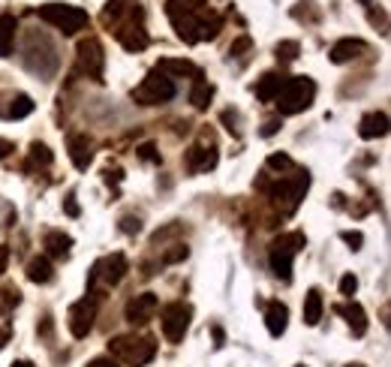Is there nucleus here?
<instances>
[{"label":"nucleus","instance_id":"1","mask_svg":"<svg viewBox=\"0 0 391 367\" xmlns=\"http://www.w3.org/2000/svg\"><path fill=\"white\" fill-rule=\"evenodd\" d=\"M166 13L172 18L178 36L190 46H196L199 39H214L223 27V18L214 9H208L205 0H166Z\"/></svg>","mask_w":391,"mask_h":367},{"label":"nucleus","instance_id":"2","mask_svg":"<svg viewBox=\"0 0 391 367\" xmlns=\"http://www.w3.org/2000/svg\"><path fill=\"white\" fill-rule=\"evenodd\" d=\"M304 232H283L271 241V247H268V262H271V271H274V277H280L283 283H286L292 277V262L295 256L304 250Z\"/></svg>","mask_w":391,"mask_h":367},{"label":"nucleus","instance_id":"3","mask_svg":"<svg viewBox=\"0 0 391 367\" xmlns=\"http://www.w3.org/2000/svg\"><path fill=\"white\" fill-rule=\"evenodd\" d=\"M313 97H316L313 79L295 76V79L283 81V88H280L277 97H274V102H277V112L280 114H298V112L313 106Z\"/></svg>","mask_w":391,"mask_h":367},{"label":"nucleus","instance_id":"4","mask_svg":"<svg viewBox=\"0 0 391 367\" xmlns=\"http://www.w3.org/2000/svg\"><path fill=\"white\" fill-rule=\"evenodd\" d=\"M112 359H121L130 367H145L157 355V340L154 338H135V334H124L109 343Z\"/></svg>","mask_w":391,"mask_h":367},{"label":"nucleus","instance_id":"5","mask_svg":"<svg viewBox=\"0 0 391 367\" xmlns=\"http://www.w3.org/2000/svg\"><path fill=\"white\" fill-rule=\"evenodd\" d=\"M39 18L48 22L51 27H58L63 36H72L79 30L88 27V13L81 6H69V4H46L39 6Z\"/></svg>","mask_w":391,"mask_h":367},{"label":"nucleus","instance_id":"6","mask_svg":"<svg viewBox=\"0 0 391 367\" xmlns=\"http://www.w3.org/2000/svg\"><path fill=\"white\" fill-rule=\"evenodd\" d=\"M172 97H175V81L160 69L147 72L142 79V85L133 91V100L139 106H160V102H168Z\"/></svg>","mask_w":391,"mask_h":367},{"label":"nucleus","instance_id":"7","mask_svg":"<svg viewBox=\"0 0 391 367\" xmlns=\"http://www.w3.org/2000/svg\"><path fill=\"white\" fill-rule=\"evenodd\" d=\"M190 319H193V307L184 301H175L163 307V334L168 343H181L184 334L190 328Z\"/></svg>","mask_w":391,"mask_h":367},{"label":"nucleus","instance_id":"8","mask_svg":"<svg viewBox=\"0 0 391 367\" xmlns=\"http://www.w3.org/2000/svg\"><path fill=\"white\" fill-rule=\"evenodd\" d=\"M76 64H79V72H84L88 79L102 81L105 55H102V46L97 43V39H81V43H79V55H76Z\"/></svg>","mask_w":391,"mask_h":367},{"label":"nucleus","instance_id":"9","mask_svg":"<svg viewBox=\"0 0 391 367\" xmlns=\"http://www.w3.org/2000/svg\"><path fill=\"white\" fill-rule=\"evenodd\" d=\"M124 274H126V256L124 253H112V256H105V259H100L97 265H93V271H91V286H93V283L118 286V283L124 280Z\"/></svg>","mask_w":391,"mask_h":367},{"label":"nucleus","instance_id":"10","mask_svg":"<svg viewBox=\"0 0 391 367\" xmlns=\"http://www.w3.org/2000/svg\"><path fill=\"white\" fill-rule=\"evenodd\" d=\"M93 319H97V301L93 298H81L69 307V331L72 338H88V331L93 328Z\"/></svg>","mask_w":391,"mask_h":367},{"label":"nucleus","instance_id":"11","mask_svg":"<svg viewBox=\"0 0 391 367\" xmlns=\"http://www.w3.org/2000/svg\"><path fill=\"white\" fill-rule=\"evenodd\" d=\"M157 304L160 301H157L154 292H142V295H135L130 304H126L124 316H126V322H133V325H145L157 313Z\"/></svg>","mask_w":391,"mask_h":367},{"label":"nucleus","instance_id":"12","mask_svg":"<svg viewBox=\"0 0 391 367\" xmlns=\"http://www.w3.org/2000/svg\"><path fill=\"white\" fill-rule=\"evenodd\" d=\"M114 36H118V43L126 51H142L147 46V34H145V27H142V18H135V22H126V25H118V27H114Z\"/></svg>","mask_w":391,"mask_h":367},{"label":"nucleus","instance_id":"13","mask_svg":"<svg viewBox=\"0 0 391 367\" xmlns=\"http://www.w3.org/2000/svg\"><path fill=\"white\" fill-rule=\"evenodd\" d=\"M217 166V148L214 145H193L187 151V169L190 172H211Z\"/></svg>","mask_w":391,"mask_h":367},{"label":"nucleus","instance_id":"14","mask_svg":"<svg viewBox=\"0 0 391 367\" xmlns=\"http://www.w3.org/2000/svg\"><path fill=\"white\" fill-rule=\"evenodd\" d=\"M367 51V43L364 39H352V36H346V39H337V43L331 46V60L334 64H350V60H355V58H362Z\"/></svg>","mask_w":391,"mask_h":367},{"label":"nucleus","instance_id":"15","mask_svg":"<svg viewBox=\"0 0 391 367\" xmlns=\"http://www.w3.org/2000/svg\"><path fill=\"white\" fill-rule=\"evenodd\" d=\"M385 133H388V114L385 112H371L362 118V124H358V135H362V139H383Z\"/></svg>","mask_w":391,"mask_h":367},{"label":"nucleus","instance_id":"16","mask_svg":"<svg viewBox=\"0 0 391 367\" xmlns=\"http://www.w3.org/2000/svg\"><path fill=\"white\" fill-rule=\"evenodd\" d=\"M265 325H268V334H271V338H283V334H286V325H289V310H286V304L271 301L268 310H265Z\"/></svg>","mask_w":391,"mask_h":367},{"label":"nucleus","instance_id":"17","mask_svg":"<svg viewBox=\"0 0 391 367\" xmlns=\"http://www.w3.org/2000/svg\"><path fill=\"white\" fill-rule=\"evenodd\" d=\"M334 313H340V316H346V322H350V328L355 338H362V334L367 331V313L358 301H350V304H337Z\"/></svg>","mask_w":391,"mask_h":367},{"label":"nucleus","instance_id":"18","mask_svg":"<svg viewBox=\"0 0 391 367\" xmlns=\"http://www.w3.org/2000/svg\"><path fill=\"white\" fill-rule=\"evenodd\" d=\"M69 160L76 169H88L91 160H93V151H91V142H88V135H69Z\"/></svg>","mask_w":391,"mask_h":367},{"label":"nucleus","instance_id":"19","mask_svg":"<svg viewBox=\"0 0 391 367\" xmlns=\"http://www.w3.org/2000/svg\"><path fill=\"white\" fill-rule=\"evenodd\" d=\"M283 81H286L283 72H265V76L259 79V85H256V97L262 102H274V97H277L280 88H283Z\"/></svg>","mask_w":391,"mask_h":367},{"label":"nucleus","instance_id":"20","mask_svg":"<svg viewBox=\"0 0 391 367\" xmlns=\"http://www.w3.org/2000/svg\"><path fill=\"white\" fill-rule=\"evenodd\" d=\"M55 277V268H51V262L46 256H37L27 262V280L30 283H51Z\"/></svg>","mask_w":391,"mask_h":367},{"label":"nucleus","instance_id":"21","mask_svg":"<svg viewBox=\"0 0 391 367\" xmlns=\"http://www.w3.org/2000/svg\"><path fill=\"white\" fill-rule=\"evenodd\" d=\"M15 18L13 15H0V58H9L15 43Z\"/></svg>","mask_w":391,"mask_h":367},{"label":"nucleus","instance_id":"22","mask_svg":"<svg viewBox=\"0 0 391 367\" xmlns=\"http://www.w3.org/2000/svg\"><path fill=\"white\" fill-rule=\"evenodd\" d=\"M322 307H325V304H322V292L319 289H310L307 298H304V322H307V325L319 322L322 319Z\"/></svg>","mask_w":391,"mask_h":367},{"label":"nucleus","instance_id":"23","mask_svg":"<svg viewBox=\"0 0 391 367\" xmlns=\"http://www.w3.org/2000/svg\"><path fill=\"white\" fill-rule=\"evenodd\" d=\"M69 247H72V238H69V235H63V232H48V235H46V250H48V256L63 259V256H69Z\"/></svg>","mask_w":391,"mask_h":367},{"label":"nucleus","instance_id":"24","mask_svg":"<svg viewBox=\"0 0 391 367\" xmlns=\"http://www.w3.org/2000/svg\"><path fill=\"white\" fill-rule=\"evenodd\" d=\"M211 97H214V88H211L208 81L202 79V72H199L196 81H193V91H190V102H193L196 109H208Z\"/></svg>","mask_w":391,"mask_h":367},{"label":"nucleus","instance_id":"25","mask_svg":"<svg viewBox=\"0 0 391 367\" xmlns=\"http://www.w3.org/2000/svg\"><path fill=\"white\" fill-rule=\"evenodd\" d=\"M157 69L166 72L168 79H172V76H199V69L190 64V60H175V58H163Z\"/></svg>","mask_w":391,"mask_h":367},{"label":"nucleus","instance_id":"26","mask_svg":"<svg viewBox=\"0 0 391 367\" xmlns=\"http://www.w3.org/2000/svg\"><path fill=\"white\" fill-rule=\"evenodd\" d=\"M301 46L295 43V39H283V43H277V48H274V55H277V60H283V64H292L295 58H298Z\"/></svg>","mask_w":391,"mask_h":367},{"label":"nucleus","instance_id":"27","mask_svg":"<svg viewBox=\"0 0 391 367\" xmlns=\"http://www.w3.org/2000/svg\"><path fill=\"white\" fill-rule=\"evenodd\" d=\"M48 163H51V151L46 148V145H39V142L30 145V160H27L25 169H34V166H48Z\"/></svg>","mask_w":391,"mask_h":367},{"label":"nucleus","instance_id":"28","mask_svg":"<svg viewBox=\"0 0 391 367\" xmlns=\"http://www.w3.org/2000/svg\"><path fill=\"white\" fill-rule=\"evenodd\" d=\"M30 112H34V100H30L27 93H18L13 100V106H9V118H27Z\"/></svg>","mask_w":391,"mask_h":367},{"label":"nucleus","instance_id":"29","mask_svg":"<svg viewBox=\"0 0 391 367\" xmlns=\"http://www.w3.org/2000/svg\"><path fill=\"white\" fill-rule=\"evenodd\" d=\"M268 169L286 172V169H292V160H289L286 154H271V156H268Z\"/></svg>","mask_w":391,"mask_h":367},{"label":"nucleus","instance_id":"30","mask_svg":"<svg viewBox=\"0 0 391 367\" xmlns=\"http://www.w3.org/2000/svg\"><path fill=\"white\" fill-rule=\"evenodd\" d=\"M142 229V220L139 217H133V214H126V217H121V232H126V235H135Z\"/></svg>","mask_w":391,"mask_h":367},{"label":"nucleus","instance_id":"31","mask_svg":"<svg viewBox=\"0 0 391 367\" xmlns=\"http://www.w3.org/2000/svg\"><path fill=\"white\" fill-rule=\"evenodd\" d=\"M181 259H187V247L184 244H172V250L163 256L166 265H172V262H181Z\"/></svg>","mask_w":391,"mask_h":367},{"label":"nucleus","instance_id":"32","mask_svg":"<svg viewBox=\"0 0 391 367\" xmlns=\"http://www.w3.org/2000/svg\"><path fill=\"white\" fill-rule=\"evenodd\" d=\"M355 289H358V277H355V274H346V277L340 280V295L352 298V295H355Z\"/></svg>","mask_w":391,"mask_h":367},{"label":"nucleus","instance_id":"33","mask_svg":"<svg viewBox=\"0 0 391 367\" xmlns=\"http://www.w3.org/2000/svg\"><path fill=\"white\" fill-rule=\"evenodd\" d=\"M340 238H343V241H346V244H350L352 250H358V247L364 244V235H362V232H340Z\"/></svg>","mask_w":391,"mask_h":367},{"label":"nucleus","instance_id":"34","mask_svg":"<svg viewBox=\"0 0 391 367\" xmlns=\"http://www.w3.org/2000/svg\"><path fill=\"white\" fill-rule=\"evenodd\" d=\"M247 48H250V36H241V39H238V43H235V46H232V48H229V55H232V58H238V55H241V51H247Z\"/></svg>","mask_w":391,"mask_h":367},{"label":"nucleus","instance_id":"35","mask_svg":"<svg viewBox=\"0 0 391 367\" xmlns=\"http://www.w3.org/2000/svg\"><path fill=\"white\" fill-rule=\"evenodd\" d=\"M88 367H118V361H114L112 355H100V359H93Z\"/></svg>","mask_w":391,"mask_h":367},{"label":"nucleus","instance_id":"36","mask_svg":"<svg viewBox=\"0 0 391 367\" xmlns=\"http://www.w3.org/2000/svg\"><path fill=\"white\" fill-rule=\"evenodd\" d=\"M4 301H6V304H18V301H21V292H18L15 286H6V289H4Z\"/></svg>","mask_w":391,"mask_h":367},{"label":"nucleus","instance_id":"37","mask_svg":"<svg viewBox=\"0 0 391 367\" xmlns=\"http://www.w3.org/2000/svg\"><path fill=\"white\" fill-rule=\"evenodd\" d=\"M139 154L145 156V160H151V163H160V154H154V145H142Z\"/></svg>","mask_w":391,"mask_h":367},{"label":"nucleus","instance_id":"38","mask_svg":"<svg viewBox=\"0 0 391 367\" xmlns=\"http://www.w3.org/2000/svg\"><path fill=\"white\" fill-rule=\"evenodd\" d=\"M277 130H280V121L271 118V121H265V127H262V135H274Z\"/></svg>","mask_w":391,"mask_h":367},{"label":"nucleus","instance_id":"39","mask_svg":"<svg viewBox=\"0 0 391 367\" xmlns=\"http://www.w3.org/2000/svg\"><path fill=\"white\" fill-rule=\"evenodd\" d=\"M67 214L69 217H79V205H76V196H72V193L67 196Z\"/></svg>","mask_w":391,"mask_h":367},{"label":"nucleus","instance_id":"40","mask_svg":"<svg viewBox=\"0 0 391 367\" xmlns=\"http://www.w3.org/2000/svg\"><path fill=\"white\" fill-rule=\"evenodd\" d=\"M9 151H15V148H13V142H9V139H0V160H6Z\"/></svg>","mask_w":391,"mask_h":367},{"label":"nucleus","instance_id":"41","mask_svg":"<svg viewBox=\"0 0 391 367\" xmlns=\"http://www.w3.org/2000/svg\"><path fill=\"white\" fill-rule=\"evenodd\" d=\"M6 265H9V250H6V247H0V277H4Z\"/></svg>","mask_w":391,"mask_h":367},{"label":"nucleus","instance_id":"42","mask_svg":"<svg viewBox=\"0 0 391 367\" xmlns=\"http://www.w3.org/2000/svg\"><path fill=\"white\" fill-rule=\"evenodd\" d=\"M102 175H105V184H112V181L118 184V181H121V169H114V172H112V169H105Z\"/></svg>","mask_w":391,"mask_h":367},{"label":"nucleus","instance_id":"43","mask_svg":"<svg viewBox=\"0 0 391 367\" xmlns=\"http://www.w3.org/2000/svg\"><path fill=\"white\" fill-rule=\"evenodd\" d=\"M6 340H9V328H0V349L6 346Z\"/></svg>","mask_w":391,"mask_h":367},{"label":"nucleus","instance_id":"44","mask_svg":"<svg viewBox=\"0 0 391 367\" xmlns=\"http://www.w3.org/2000/svg\"><path fill=\"white\" fill-rule=\"evenodd\" d=\"M13 367H37V364H34V361H15Z\"/></svg>","mask_w":391,"mask_h":367},{"label":"nucleus","instance_id":"45","mask_svg":"<svg viewBox=\"0 0 391 367\" xmlns=\"http://www.w3.org/2000/svg\"><path fill=\"white\" fill-rule=\"evenodd\" d=\"M346 367H364V364H346Z\"/></svg>","mask_w":391,"mask_h":367},{"label":"nucleus","instance_id":"46","mask_svg":"<svg viewBox=\"0 0 391 367\" xmlns=\"http://www.w3.org/2000/svg\"><path fill=\"white\" fill-rule=\"evenodd\" d=\"M362 4H371V0H362Z\"/></svg>","mask_w":391,"mask_h":367},{"label":"nucleus","instance_id":"47","mask_svg":"<svg viewBox=\"0 0 391 367\" xmlns=\"http://www.w3.org/2000/svg\"><path fill=\"white\" fill-rule=\"evenodd\" d=\"M298 367H304V364H298Z\"/></svg>","mask_w":391,"mask_h":367}]
</instances>
